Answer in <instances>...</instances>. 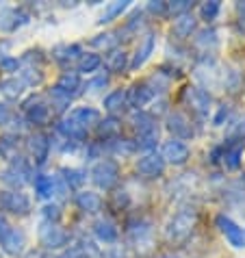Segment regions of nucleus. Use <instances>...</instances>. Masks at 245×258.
Returning <instances> with one entry per match:
<instances>
[{"label": "nucleus", "mask_w": 245, "mask_h": 258, "mask_svg": "<svg viewBox=\"0 0 245 258\" xmlns=\"http://www.w3.org/2000/svg\"><path fill=\"white\" fill-rule=\"evenodd\" d=\"M106 68H109V72H115V74L124 72L128 68V54L124 50H111L106 54Z\"/></svg>", "instance_id": "obj_26"}, {"label": "nucleus", "mask_w": 245, "mask_h": 258, "mask_svg": "<svg viewBox=\"0 0 245 258\" xmlns=\"http://www.w3.org/2000/svg\"><path fill=\"white\" fill-rule=\"evenodd\" d=\"M126 7H128V3H126V0H117V3H111L109 7H106V11L102 13V18H100L98 22H100V24H106V22H111V20H113V18H117L119 13L126 9Z\"/></svg>", "instance_id": "obj_32"}, {"label": "nucleus", "mask_w": 245, "mask_h": 258, "mask_svg": "<svg viewBox=\"0 0 245 258\" xmlns=\"http://www.w3.org/2000/svg\"><path fill=\"white\" fill-rule=\"evenodd\" d=\"M106 85H109V78H106V76L102 74V76H98V78H93V81H89L87 85H85V89H89V91H98V89H104Z\"/></svg>", "instance_id": "obj_44"}, {"label": "nucleus", "mask_w": 245, "mask_h": 258, "mask_svg": "<svg viewBox=\"0 0 245 258\" xmlns=\"http://www.w3.org/2000/svg\"><path fill=\"white\" fill-rule=\"evenodd\" d=\"M24 258H44V256H41L39 252H28V254H26Z\"/></svg>", "instance_id": "obj_52"}, {"label": "nucleus", "mask_w": 245, "mask_h": 258, "mask_svg": "<svg viewBox=\"0 0 245 258\" xmlns=\"http://www.w3.org/2000/svg\"><path fill=\"white\" fill-rule=\"evenodd\" d=\"M59 133L70 141H85L87 139V135H89L87 128H83L81 124H76V121H72V119H63L61 121Z\"/></svg>", "instance_id": "obj_16"}, {"label": "nucleus", "mask_w": 245, "mask_h": 258, "mask_svg": "<svg viewBox=\"0 0 245 258\" xmlns=\"http://www.w3.org/2000/svg\"><path fill=\"white\" fill-rule=\"evenodd\" d=\"M44 217L48 219V224H56V219L61 217L59 206H56V204H48V206H44Z\"/></svg>", "instance_id": "obj_43"}, {"label": "nucleus", "mask_w": 245, "mask_h": 258, "mask_svg": "<svg viewBox=\"0 0 245 258\" xmlns=\"http://www.w3.org/2000/svg\"><path fill=\"white\" fill-rule=\"evenodd\" d=\"M68 119L76 121V124H81L83 128H87V131H89V126H93V124H98V121H100V113H98L96 109H87V106H81V109H74V111H72Z\"/></svg>", "instance_id": "obj_18"}, {"label": "nucleus", "mask_w": 245, "mask_h": 258, "mask_svg": "<svg viewBox=\"0 0 245 258\" xmlns=\"http://www.w3.org/2000/svg\"><path fill=\"white\" fill-rule=\"evenodd\" d=\"M128 202H131V200H128V193L121 189V191H115L113 196H111V206L115 211H121V209H126L128 206Z\"/></svg>", "instance_id": "obj_40"}, {"label": "nucleus", "mask_w": 245, "mask_h": 258, "mask_svg": "<svg viewBox=\"0 0 245 258\" xmlns=\"http://www.w3.org/2000/svg\"><path fill=\"white\" fill-rule=\"evenodd\" d=\"M111 148L115 150V152H119V154H131V152H135L137 150V146H135V141H128V139H113V143H111Z\"/></svg>", "instance_id": "obj_39"}, {"label": "nucleus", "mask_w": 245, "mask_h": 258, "mask_svg": "<svg viewBox=\"0 0 245 258\" xmlns=\"http://www.w3.org/2000/svg\"><path fill=\"white\" fill-rule=\"evenodd\" d=\"M161 258H180V256L178 254H163Z\"/></svg>", "instance_id": "obj_53"}, {"label": "nucleus", "mask_w": 245, "mask_h": 258, "mask_svg": "<svg viewBox=\"0 0 245 258\" xmlns=\"http://www.w3.org/2000/svg\"><path fill=\"white\" fill-rule=\"evenodd\" d=\"M193 3L191 0H178V3H167V13L169 16H185L187 11H191Z\"/></svg>", "instance_id": "obj_37"}, {"label": "nucleus", "mask_w": 245, "mask_h": 258, "mask_svg": "<svg viewBox=\"0 0 245 258\" xmlns=\"http://www.w3.org/2000/svg\"><path fill=\"white\" fill-rule=\"evenodd\" d=\"M185 100H187V104L191 106V111L196 113V115L204 117L208 113V104H211V96H208V91L200 89V87H187L185 89Z\"/></svg>", "instance_id": "obj_4"}, {"label": "nucleus", "mask_w": 245, "mask_h": 258, "mask_svg": "<svg viewBox=\"0 0 245 258\" xmlns=\"http://www.w3.org/2000/svg\"><path fill=\"white\" fill-rule=\"evenodd\" d=\"M61 174H63V180H66V184L70 189H78L85 182V174L81 169H63Z\"/></svg>", "instance_id": "obj_33"}, {"label": "nucleus", "mask_w": 245, "mask_h": 258, "mask_svg": "<svg viewBox=\"0 0 245 258\" xmlns=\"http://www.w3.org/2000/svg\"><path fill=\"white\" fill-rule=\"evenodd\" d=\"M196 31V18L191 16V13H185V16H180L176 20V24H174V35L180 39H185V37H189V35Z\"/></svg>", "instance_id": "obj_27"}, {"label": "nucleus", "mask_w": 245, "mask_h": 258, "mask_svg": "<svg viewBox=\"0 0 245 258\" xmlns=\"http://www.w3.org/2000/svg\"><path fill=\"white\" fill-rule=\"evenodd\" d=\"M24 113H26V119L31 121V124H44L50 115V109L39 96H35V98L24 102Z\"/></svg>", "instance_id": "obj_8"}, {"label": "nucleus", "mask_w": 245, "mask_h": 258, "mask_svg": "<svg viewBox=\"0 0 245 258\" xmlns=\"http://www.w3.org/2000/svg\"><path fill=\"white\" fill-rule=\"evenodd\" d=\"M156 141H158V128H154V131H148L143 135H137L135 146L139 150H152V148H156Z\"/></svg>", "instance_id": "obj_31"}, {"label": "nucleus", "mask_w": 245, "mask_h": 258, "mask_svg": "<svg viewBox=\"0 0 245 258\" xmlns=\"http://www.w3.org/2000/svg\"><path fill=\"white\" fill-rule=\"evenodd\" d=\"M93 232H96V236L100 241L104 243H113L115 239H117V228H115V224L111 219H98L96 226H93Z\"/></svg>", "instance_id": "obj_24"}, {"label": "nucleus", "mask_w": 245, "mask_h": 258, "mask_svg": "<svg viewBox=\"0 0 245 258\" xmlns=\"http://www.w3.org/2000/svg\"><path fill=\"white\" fill-rule=\"evenodd\" d=\"M131 124H133L137 135H143V133H148V131H154V128H158L156 126V119L150 115V113H143V111H137L135 113L133 119H131Z\"/></svg>", "instance_id": "obj_25"}, {"label": "nucleus", "mask_w": 245, "mask_h": 258, "mask_svg": "<svg viewBox=\"0 0 245 258\" xmlns=\"http://www.w3.org/2000/svg\"><path fill=\"white\" fill-rule=\"evenodd\" d=\"M26 87L22 78H7V81L0 83V91L7 96V98H11V100H16L20 94H22V89Z\"/></svg>", "instance_id": "obj_29"}, {"label": "nucleus", "mask_w": 245, "mask_h": 258, "mask_svg": "<svg viewBox=\"0 0 245 258\" xmlns=\"http://www.w3.org/2000/svg\"><path fill=\"white\" fill-rule=\"evenodd\" d=\"M76 204H78V209L85 213H98L102 209V198L93 191H81L76 196Z\"/></svg>", "instance_id": "obj_19"}, {"label": "nucleus", "mask_w": 245, "mask_h": 258, "mask_svg": "<svg viewBox=\"0 0 245 258\" xmlns=\"http://www.w3.org/2000/svg\"><path fill=\"white\" fill-rule=\"evenodd\" d=\"M7 119H9V111H7L5 106L0 104V121H7Z\"/></svg>", "instance_id": "obj_51"}, {"label": "nucleus", "mask_w": 245, "mask_h": 258, "mask_svg": "<svg viewBox=\"0 0 245 258\" xmlns=\"http://www.w3.org/2000/svg\"><path fill=\"white\" fill-rule=\"evenodd\" d=\"M152 50H154V33H146V37H143L141 46L137 48V52H135V59L131 61V68L133 70H139L143 63H146L148 56L152 54Z\"/></svg>", "instance_id": "obj_17"}, {"label": "nucleus", "mask_w": 245, "mask_h": 258, "mask_svg": "<svg viewBox=\"0 0 245 258\" xmlns=\"http://www.w3.org/2000/svg\"><path fill=\"white\" fill-rule=\"evenodd\" d=\"M63 258H91L87 254V247H83V245H76V247H72L70 252L63 256Z\"/></svg>", "instance_id": "obj_47"}, {"label": "nucleus", "mask_w": 245, "mask_h": 258, "mask_svg": "<svg viewBox=\"0 0 245 258\" xmlns=\"http://www.w3.org/2000/svg\"><path fill=\"white\" fill-rule=\"evenodd\" d=\"M0 204H3L5 211H9L13 215H26L28 211H31L28 198L20 191H7L5 196H0Z\"/></svg>", "instance_id": "obj_5"}, {"label": "nucleus", "mask_w": 245, "mask_h": 258, "mask_svg": "<svg viewBox=\"0 0 245 258\" xmlns=\"http://www.w3.org/2000/svg\"><path fill=\"white\" fill-rule=\"evenodd\" d=\"M196 48L200 50L202 54H211L217 50V33L213 28H204V31L198 33L196 37Z\"/></svg>", "instance_id": "obj_20"}, {"label": "nucleus", "mask_w": 245, "mask_h": 258, "mask_svg": "<svg viewBox=\"0 0 245 258\" xmlns=\"http://www.w3.org/2000/svg\"><path fill=\"white\" fill-rule=\"evenodd\" d=\"M39 241L44 247L56 249V247H63L68 243V232L56 224H44V228L39 230Z\"/></svg>", "instance_id": "obj_3"}, {"label": "nucleus", "mask_w": 245, "mask_h": 258, "mask_svg": "<svg viewBox=\"0 0 245 258\" xmlns=\"http://www.w3.org/2000/svg\"><path fill=\"white\" fill-rule=\"evenodd\" d=\"M243 148H245V141H230V143H226V146L219 148V154H221V159H223V165H226L228 169H239Z\"/></svg>", "instance_id": "obj_10"}, {"label": "nucleus", "mask_w": 245, "mask_h": 258, "mask_svg": "<svg viewBox=\"0 0 245 258\" xmlns=\"http://www.w3.org/2000/svg\"><path fill=\"white\" fill-rule=\"evenodd\" d=\"M91 46H96V48H113L115 46V35L113 33L96 35V37L91 39Z\"/></svg>", "instance_id": "obj_41"}, {"label": "nucleus", "mask_w": 245, "mask_h": 258, "mask_svg": "<svg viewBox=\"0 0 245 258\" xmlns=\"http://www.w3.org/2000/svg\"><path fill=\"white\" fill-rule=\"evenodd\" d=\"M0 245H3V249L7 254L16 256V254L22 252V247H24V234L20 230H16V228H11V230L5 234V239L0 241Z\"/></svg>", "instance_id": "obj_21"}, {"label": "nucleus", "mask_w": 245, "mask_h": 258, "mask_svg": "<svg viewBox=\"0 0 245 258\" xmlns=\"http://www.w3.org/2000/svg\"><path fill=\"white\" fill-rule=\"evenodd\" d=\"M81 78H78V74H74V72H68V74H63L61 78H59V83L54 85V89L52 91H56L59 96H63V98H74L76 94H81Z\"/></svg>", "instance_id": "obj_11"}, {"label": "nucleus", "mask_w": 245, "mask_h": 258, "mask_svg": "<svg viewBox=\"0 0 245 258\" xmlns=\"http://www.w3.org/2000/svg\"><path fill=\"white\" fill-rule=\"evenodd\" d=\"M167 128L174 137H180V139L193 137L191 121L187 119V115H182V113H169L167 115Z\"/></svg>", "instance_id": "obj_12"}, {"label": "nucleus", "mask_w": 245, "mask_h": 258, "mask_svg": "<svg viewBox=\"0 0 245 258\" xmlns=\"http://www.w3.org/2000/svg\"><path fill=\"white\" fill-rule=\"evenodd\" d=\"M228 113H230V109H228V104H223V106H219V113L215 115V119H213V124L215 126H221L223 124V119L228 117Z\"/></svg>", "instance_id": "obj_48"}, {"label": "nucleus", "mask_w": 245, "mask_h": 258, "mask_svg": "<svg viewBox=\"0 0 245 258\" xmlns=\"http://www.w3.org/2000/svg\"><path fill=\"white\" fill-rule=\"evenodd\" d=\"M230 137L236 139V141H243V139H245V117L239 119V121L234 124V128L230 131Z\"/></svg>", "instance_id": "obj_45"}, {"label": "nucleus", "mask_w": 245, "mask_h": 258, "mask_svg": "<svg viewBox=\"0 0 245 258\" xmlns=\"http://www.w3.org/2000/svg\"><path fill=\"white\" fill-rule=\"evenodd\" d=\"M28 148H31V154H33V161L37 167H41V165L46 163L48 159V152H50V141L44 133H37L33 135L31 141H28Z\"/></svg>", "instance_id": "obj_13"}, {"label": "nucleus", "mask_w": 245, "mask_h": 258, "mask_svg": "<svg viewBox=\"0 0 245 258\" xmlns=\"http://www.w3.org/2000/svg\"><path fill=\"white\" fill-rule=\"evenodd\" d=\"M193 226H196V213L193 211H180L167 228V239L171 243H182L191 236Z\"/></svg>", "instance_id": "obj_1"}, {"label": "nucleus", "mask_w": 245, "mask_h": 258, "mask_svg": "<svg viewBox=\"0 0 245 258\" xmlns=\"http://www.w3.org/2000/svg\"><path fill=\"white\" fill-rule=\"evenodd\" d=\"M54 59L61 63V66H72V63H76V61H81V46H61V48H56L54 50Z\"/></svg>", "instance_id": "obj_23"}, {"label": "nucleus", "mask_w": 245, "mask_h": 258, "mask_svg": "<svg viewBox=\"0 0 245 258\" xmlns=\"http://www.w3.org/2000/svg\"><path fill=\"white\" fill-rule=\"evenodd\" d=\"M126 96H128V104L141 109V106H146L150 100L154 98V91H152V87H150L148 83H135Z\"/></svg>", "instance_id": "obj_14"}, {"label": "nucleus", "mask_w": 245, "mask_h": 258, "mask_svg": "<svg viewBox=\"0 0 245 258\" xmlns=\"http://www.w3.org/2000/svg\"><path fill=\"white\" fill-rule=\"evenodd\" d=\"M119 178V169L113 161H100L96 167L91 169V180L100 189H113Z\"/></svg>", "instance_id": "obj_2"}, {"label": "nucleus", "mask_w": 245, "mask_h": 258, "mask_svg": "<svg viewBox=\"0 0 245 258\" xmlns=\"http://www.w3.org/2000/svg\"><path fill=\"white\" fill-rule=\"evenodd\" d=\"M126 106H128V96H126V91H121V89L113 91V94L106 96V100H104V109L111 113V117L117 115V113H124Z\"/></svg>", "instance_id": "obj_22"}, {"label": "nucleus", "mask_w": 245, "mask_h": 258, "mask_svg": "<svg viewBox=\"0 0 245 258\" xmlns=\"http://www.w3.org/2000/svg\"><path fill=\"white\" fill-rule=\"evenodd\" d=\"M100 66V56L98 54H83L81 56V61H78V72H93Z\"/></svg>", "instance_id": "obj_36"}, {"label": "nucleus", "mask_w": 245, "mask_h": 258, "mask_svg": "<svg viewBox=\"0 0 245 258\" xmlns=\"http://www.w3.org/2000/svg\"><path fill=\"white\" fill-rule=\"evenodd\" d=\"M148 11L154 13V16H167V3H163V0H152V3L148 5Z\"/></svg>", "instance_id": "obj_42"}, {"label": "nucleus", "mask_w": 245, "mask_h": 258, "mask_svg": "<svg viewBox=\"0 0 245 258\" xmlns=\"http://www.w3.org/2000/svg\"><path fill=\"white\" fill-rule=\"evenodd\" d=\"M217 226H219V230L226 234V239L230 241V245H232V247H245V232H243V228L236 226L230 217H226V215H219V217H217Z\"/></svg>", "instance_id": "obj_7"}, {"label": "nucleus", "mask_w": 245, "mask_h": 258, "mask_svg": "<svg viewBox=\"0 0 245 258\" xmlns=\"http://www.w3.org/2000/svg\"><path fill=\"white\" fill-rule=\"evenodd\" d=\"M161 156H163V161H167L171 165H182V163H187V159H189V148H187L185 143L171 139L163 146Z\"/></svg>", "instance_id": "obj_9"}, {"label": "nucleus", "mask_w": 245, "mask_h": 258, "mask_svg": "<svg viewBox=\"0 0 245 258\" xmlns=\"http://www.w3.org/2000/svg\"><path fill=\"white\" fill-rule=\"evenodd\" d=\"M9 230H11V226L7 224V219H5V217H0V241L5 239V234L9 232Z\"/></svg>", "instance_id": "obj_49"}, {"label": "nucleus", "mask_w": 245, "mask_h": 258, "mask_svg": "<svg viewBox=\"0 0 245 258\" xmlns=\"http://www.w3.org/2000/svg\"><path fill=\"white\" fill-rule=\"evenodd\" d=\"M18 68H20L18 59H11V56L0 59V70H3V72H18Z\"/></svg>", "instance_id": "obj_46"}, {"label": "nucleus", "mask_w": 245, "mask_h": 258, "mask_svg": "<svg viewBox=\"0 0 245 258\" xmlns=\"http://www.w3.org/2000/svg\"><path fill=\"white\" fill-rule=\"evenodd\" d=\"M117 135H119V121L115 117H106L104 121H98L100 139H117Z\"/></svg>", "instance_id": "obj_28"}, {"label": "nucleus", "mask_w": 245, "mask_h": 258, "mask_svg": "<svg viewBox=\"0 0 245 258\" xmlns=\"http://www.w3.org/2000/svg\"><path fill=\"white\" fill-rule=\"evenodd\" d=\"M219 3L217 0H213V3H204L202 5V9H200V13H202V20H206V22H211V20H215L217 18V13H219Z\"/></svg>", "instance_id": "obj_38"}, {"label": "nucleus", "mask_w": 245, "mask_h": 258, "mask_svg": "<svg viewBox=\"0 0 245 258\" xmlns=\"http://www.w3.org/2000/svg\"><path fill=\"white\" fill-rule=\"evenodd\" d=\"M35 189H37V193L41 198H50L54 193V180L46 174H39L35 178Z\"/></svg>", "instance_id": "obj_30"}, {"label": "nucleus", "mask_w": 245, "mask_h": 258, "mask_svg": "<svg viewBox=\"0 0 245 258\" xmlns=\"http://www.w3.org/2000/svg\"><path fill=\"white\" fill-rule=\"evenodd\" d=\"M16 148H18V143L13 137H3L0 139V154L7 156V159H11V161H16L18 156H16Z\"/></svg>", "instance_id": "obj_35"}, {"label": "nucleus", "mask_w": 245, "mask_h": 258, "mask_svg": "<svg viewBox=\"0 0 245 258\" xmlns=\"http://www.w3.org/2000/svg\"><path fill=\"white\" fill-rule=\"evenodd\" d=\"M26 20H28V16L20 9H3L0 11V28H5V31H13V28L26 24Z\"/></svg>", "instance_id": "obj_15"}, {"label": "nucleus", "mask_w": 245, "mask_h": 258, "mask_svg": "<svg viewBox=\"0 0 245 258\" xmlns=\"http://www.w3.org/2000/svg\"><path fill=\"white\" fill-rule=\"evenodd\" d=\"M137 171L139 174H143L146 178H158V176H163V171H165V161H163V156L161 154H146L143 159L137 161Z\"/></svg>", "instance_id": "obj_6"}, {"label": "nucleus", "mask_w": 245, "mask_h": 258, "mask_svg": "<svg viewBox=\"0 0 245 258\" xmlns=\"http://www.w3.org/2000/svg\"><path fill=\"white\" fill-rule=\"evenodd\" d=\"M41 78H44V72L41 68H35V66H28L24 72H22V81L24 85H39Z\"/></svg>", "instance_id": "obj_34"}, {"label": "nucleus", "mask_w": 245, "mask_h": 258, "mask_svg": "<svg viewBox=\"0 0 245 258\" xmlns=\"http://www.w3.org/2000/svg\"><path fill=\"white\" fill-rule=\"evenodd\" d=\"M239 24H241V28H243V33H245V3H239Z\"/></svg>", "instance_id": "obj_50"}]
</instances>
